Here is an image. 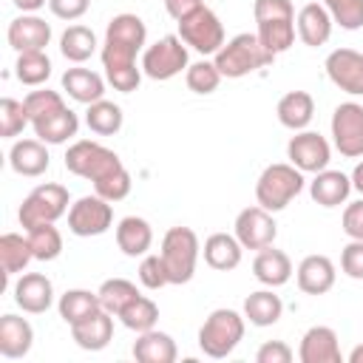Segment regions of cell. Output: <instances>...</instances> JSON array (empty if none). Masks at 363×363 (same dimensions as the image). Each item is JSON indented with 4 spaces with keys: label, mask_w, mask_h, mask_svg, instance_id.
Returning <instances> with one entry per match:
<instances>
[{
    "label": "cell",
    "mask_w": 363,
    "mask_h": 363,
    "mask_svg": "<svg viewBox=\"0 0 363 363\" xmlns=\"http://www.w3.org/2000/svg\"><path fill=\"white\" fill-rule=\"evenodd\" d=\"M147 28L142 17L136 14H116L108 28H105V43H102V68H125L136 65V54L145 48Z\"/></svg>",
    "instance_id": "1"
},
{
    "label": "cell",
    "mask_w": 363,
    "mask_h": 363,
    "mask_svg": "<svg viewBox=\"0 0 363 363\" xmlns=\"http://www.w3.org/2000/svg\"><path fill=\"white\" fill-rule=\"evenodd\" d=\"M275 60V54H269L258 34H250V31H241L235 34L233 40H227L218 51H216V68L221 71V77H230V79H238V77H247L258 68H267L269 62Z\"/></svg>",
    "instance_id": "2"
},
{
    "label": "cell",
    "mask_w": 363,
    "mask_h": 363,
    "mask_svg": "<svg viewBox=\"0 0 363 363\" xmlns=\"http://www.w3.org/2000/svg\"><path fill=\"white\" fill-rule=\"evenodd\" d=\"M303 190V173L289 164V162H278V164H269L264 167V173L258 176L255 182V201L269 210V213H278L284 207H289L292 199H298Z\"/></svg>",
    "instance_id": "3"
},
{
    "label": "cell",
    "mask_w": 363,
    "mask_h": 363,
    "mask_svg": "<svg viewBox=\"0 0 363 363\" xmlns=\"http://www.w3.org/2000/svg\"><path fill=\"white\" fill-rule=\"evenodd\" d=\"M244 320L247 318L235 309H213L199 329V349L213 360L233 354V349L244 337Z\"/></svg>",
    "instance_id": "4"
},
{
    "label": "cell",
    "mask_w": 363,
    "mask_h": 363,
    "mask_svg": "<svg viewBox=\"0 0 363 363\" xmlns=\"http://www.w3.org/2000/svg\"><path fill=\"white\" fill-rule=\"evenodd\" d=\"M201 244L199 235L190 227H170L162 238V261L167 269L170 284H187L196 275V261H199Z\"/></svg>",
    "instance_id": "5"
},
{
    "label": "cell",
    "mask_w": 363,
    "mask_h": 363,
    "mask_svg": "<svg viewBox=\"0 0 363 363\" xmlns=\"http://www.w3.org/2000/svg\"><path fill=\"white\" fill-rule=\"evenodd\" d=\"M68 190L62 184H54V182H45V184H37L20 204V224L23 230H34V227H43V224H54L60 216L68 213Z\"/></svg>",
    "instance_id": "6"
},
{
    "label": "cell",
    "mask_w": 363,
    "mask_h": 363,
    "mask_svg": "<svg viewBox=\"0 0 363 363\" xmlns=\"http://www.w3.org/2000/svg\"><path fill=\"white\" fill-rule=\"evenodd\" d=\"M119 167H122L119 156L111 147H105L99 142H91V139H79L65 150V170L79 176V179L99 182V179H105L108 173H113Z\"/></svg>",
    "instance_id": "7"
},
{
    "label": "cell",
    "mask_w": 363,
    "mask_h": 363,
    "mask_svg": "<svg viewBox=\"0 0 363 363\" xmlns=\"http://www.w3.org/2000/svg\"><path fill=\"white\" fill-rule=\"evenodd\" d=\"M187 65H190L187 62V43L179 34H167V37L156 40L142 54V71H145V77H150L156 82L173 79L176 74L187 71Z\"/></svg>",
    "instance_id": "8"
},
{
    "label": "cell",
    "mask_w": 363,
    "mask_h": 363,
    "mask_svg": "<svg viewBox=\"0 0 363 363\" xmlns=\"http://www.w3.org/2000/svg\"><path fill=\"white\" fill-rule=\"evenodd\" d=\"M179 37L187 43V48L199 54H216L224 45V26L213 9L201 6L184 20H179Z\"/></svg>",
    "instance_id": "9"
},
{
    "label": "cell",
    "mask_w": 363,
    "mask_h": 363,
    "mask_svg": "<svg viewBox=\"0 0 363 363\" xmlns=\"http://www.w3.org/2000/svg\"><path fill=\"white\" fill-rule=\"evenodd\" d=\"M113 224V207L102 196H82L68 207V230L79 238L102 235Z\"/></svg>",
    "instance_id": "10"
},
{
    "label": "cell",
    "mask_w": 363,
    "mask_h": 363,
    "mask_svg": "<svg viewBox=\"0 0 363 363\" xmlns=\"http://www.w3.org/2000/svg\"><path fill=\"white\" fill-rule=\"evenodd\" d=\"M332 142L346 159L363 156V105L340 102L332 111Z\"/></svg>",
    "instance_id": "11"
},
{
    "label": "cell",
    "mask_w": 363,
    "mask_h": 363,
    "mask_svg": "<svg viewBox=\"0 0 363 363\" xmlns=\"http://www.w3.org/2000/svg\"><path fill=\"white\" fill-rule=\"evenodd\" d=\"M286 159L301 173H320L329 167L332 147L329 142L315 130H295V136L286 145Z\"/></svg>",
    "instance_id": "12"
},
{
    "label": "cell",
    "mask_w": 363,
    "mask_h": 363,
    "mask_svg": "<svg viewBox=\"0 0 363 363\" xmlns=\"http://www.w3.org/2000/svg\"><path fill=\"white\" fill-rule=\"evenodd\" d=\"M235 238L241 241V247L244 250H264V247H269L272 241H275V235H278V224H275V218H272V213L269 210H264L261 204H255V207H244L238 216H235Z\"/></svg>",
    "instance_id": "13"
},
{
    "label": "cell",
    "mask_w": 363,
    "mask_h": 363,
    "mask_svg": "<svg viewBox=\"0 0 363 363\" xmlns=\"http://www.w3.org/2000/svg\"><path fill=\"white\" fill-rule=\"evenodd\" d=\"M326 77L332 79L335 88L352 94V96H363V54L354 48H335L326 62Z\"/></svg>",
    "instance_id": "14"
},
{
    "label": "cell",
    "mask_w": 363,
    "mask_h": 363,
    "mask_svg": "<svg viewBox=\"0 0 363 363\" xmlns=\"http://www.w3.org/2000/svg\"><path fill=\"white\" fill-rule=\"evenodd\" d=\"M14 303L28 315H43L54 303V284L43 272H26L14 284Z\"/></svg>",
    "instance_id": "15"
},
{
    "label": "cell",
    "mask_w": 363,
    "mask_h": 363,
    "mask_svg": "<svg viewBox=\"0 0 363 363\" xmlns=\"http://www.w3.org/2000/svg\"><path fill=\"white\" fill-rule=\"evenodd\" d=\"M9 45L23 54V51H45V45L51 43V26L37 17V14H20L9 23Z\"/></svg>",
    "instance_id": "16"
},
{
    "label": "cell",
    "mask_w": 363,
    "mask_h": 363,
    "mask_svg": "<svg viewBox=\"0 0 363 363\" xmlns=\"http://www.w3.org/2000/svg\"><path fill=\"white\" fill-rule=\"evenodd\" d=\"M298 360L301 363H340V343L337 332L332 326H312L303 332L301 346H298Z\"/></svg>",
    "instance_id": "17"
},
{
    "label": "cell",
    "mask_w": 363,
    "mask_h": 363,
    "mask_svg": "<svg viewBox=\"0 0 363 363\" xmlns=\"http://www.w3.org/2000/svg\"><path fill=\"white\" fill-rule=\"evenodd\" d=\"M9 164L17 176H28V179H37L48 170L51 164V156H48V147L43 139H20L11 145L9 150Z\"/></svg>",
    "instance_id": "18"
},
{
    "label": "cell",
    "mask_w": 363,
    "mask_h": 363,
    "mask_svg": "<svg viewBox=\"0 0 363 363\" xmlns=\"http://www.w3.org/2000/svg\"><path fill=\"white\" fill-rule=\"evenodd\" d=\"M295 278H298V289L306 292V295H326L332 286H335V264L332 258L326 255H306L298 269H295Z\"/></svg>",
    "instance_id": "19"
},
{
    "label": "cell",
    "mask_w": 363,
    "mask_h": 363,
    "mask_svg": "<svg viewBox=\"0 0 363 363\" xmlns=\"http://www.w3.org/2000/svg\"><path fill=\"white\" fill-rule=\"evenodd\" d=\"M71 337L85 352L105 349L111 343V337H113V315L105 312V309H96L94 315H88V318H82L79 323L71 326Z\"/></svg>",
    "instance_id": "20"
},
{
    "label": "cell",
    "mask_w": 363,
    "mask_h": 363,
    "mask_svg": "<svg viewBox=\"0 0 363 363\" xmlns=\"http://www.w3.org/2000/svg\"><path fill=\"white\" fill-rule=\"evenodd\" d=\"M295 23H298V37H301V43L309 45V48H318V45L329 43L332 26H335V20H332V14L326 11L323 3H306V6L298 11Z\"/></svg>",
    "instance_id": "21"
},
{
    "label": "cell",
    "mask_w": 363,
    "mask_h": 363,
    "mask_svg": "<svg viewBox=\"0 0 363 363\" xmlns=\"http://www.w3.org/2000/svg\"><path fill=\"white\" fill-rule=\"evenodd\" d=\"M352 193V179L340 170H320L315 173V179L309 182V196L315 204L320 207H337V204H346Z\"/></svg>",
    "instance_id": "22"
},
{
    "label": "cell",
    "mask_w": 363,
    "mask_h": 363,
    "mask_svg": "<svg viewBox=\"0 0 363 363\" xmlns=\"http://www.w3.org/2000/svg\"><path fill=\"white\" fill-rule=\"evenodd\" d=\"M252 275L264 284V286H284L292 278V261L284 250H275L272 244L258 250L252 258Z\"/></svg>",
    "instance_id": "23"
},
{
    "label": "cell",
    "mask_w": 363,
    "mask_h": 363,
    "mask_svg": "<svg viewBox=\"0 0 363 363\" xmlns=\"http://www.w3.org/2000/svg\"><path fill=\"white\" fill-rule=\"evenodd\" d=\"M34 343V329L20 315H3L0 318V354L9 360L26 357Z\"/></svg>",
    "instance_id": "24"
},
{
    "label": "cell",
    "mask_w": 363,
    "mask_h": 363,
    "mask_svg": "<svg viewBox=\"0 0 363 363\" xmlns=\"http://www.w3.org/2000/svg\"><path fill=\"white\" fill-rule=\"evenodd\" d=\"M62 91L74 102L91 105V102L105 99V79L91 68H68L62 74Z\"/></svg>",
    "instance_id": "25"
},
{
    "label": "cell",
    "mask_w": 363,
    "mask_h": 363,
    "mask_svg": "<svg viewBox=\"0 0 363 363\" xmlns=\"http://www.w3.org/2000/svg\"><path fill=\"white\" fill-rule=\"evenodd\" d=\"M133 357L139 363H173L179 357V349L167 332L147 329L139 332V337L133 340Z\"/></svg>",
    "instance_id": "26"
},
{
    "label": "cell",
    "mask_w": 363,
    "mask_h": 363,
    "mask_svg": "<svg viewBox=\"0 0 363 363\" xmlns=\"http://www.w3.org/2000/svg\"><path fill=\"white\" fill-rule=\"evenodd\" d=\"M278 122L289 130H306V125L315 116V99L309 91H289L278 99Z\"/></svg>",
    "instance_id": "27"
},
{
    "label": "cell",
    "mask_w": 363,
    "mask_h": 363,
    "mask_svg": "<svg viewBox=\"0 0 363 363\" xmlns=\"http://www.w3.org/2000/svg\"><path fill=\"white\" fill-rule=\"evenodd\" d=\"M153 244V227L139 218V216H125L119 224H116V247L128 255V258H136V255H147Z\"/></svg>",
    "instance_id": "28"
},
{
    "label": "cell",
    "mask_w": 363,
    "mask_h": 363,
    "mask_svg": "<svg viewBox=\"0 0 363 363\" xmlns=\"http://www.w3.org/2000/svg\"><path fill=\"white\" fill-rule=\"evenodd\" d=\"M204 261H207V267H213V269H218V272H230V269H235L238 264H241V252H244V247H241V241L235 238V235H230V233H213L207 241H204Z\"/></svg>",
    "instance_id": "29"
},
{
    "label": "cell",
    "mask_w": 363,
    "mask_h": 363,
    "mask_svg": "<svg viewBox=\"0 0 363 363\" xmlns=\"http://www.w3.org/2000/svg\"><path fill=\"white\" fill-rule=\"evenodd\" d=\"M284 315V301L269 289H258V292H250L247 301H244V318L252 323V326H272L278 323Z\"/></svg>",
    "instance_id": "30"
},
{
    "label": "cell",
    "mask_w": 363,
    "mask_h": 363,
    "mask_svg": "<svg viewBox=\"0 0 363 363\" xmlns=\"http://www.w3.org/2000/svg\"><path fill=\"white\" fill-rule=\"evenodd\" d=\"M31 128H34V136L43 139L45 145H62V142H68V139L77 136L79 119H77V113L71 108H62L60 113H54L48 119L31 122Z\"/></svg>",
    "instance_id": "31"
},
{
    "label": "cell",
    "mask_w": 363,
    "mask_h": 363,
    "mask_svg": "<svg viewBox=\"0 0 363 363\" xmlns=\"http://www.w3.org/2000/svg\"><path fill=\"white\" fill-rule=\"evenodd\" d=\"M31 258H34V252H31L28 235L26 238L20 233H3L0 235V264H3V275L6 278L23 272Z\"/></svg>",
    "instance_id": "32"
},
{
    "label": "cell",
    "mask_w": 363,
    "mask_h": 363,
    "mask_svg": "<svg viewBox=\"0 0 363 363\" xmlns=\"http://www.w3.org/2000/svg\"><path fill=\"white\" fill-rule=\"evenodd\" d=\"M57 309H60V318H62L68 326H74V323H79L82 318H88V315H94L96 309H102V303H99V295L91 292V289H68V292L60 295Z\"/></svg>",
    "instance_id": "33"
},
{
    "label": "cell",
    "mask_w": 363,
    "mask_h": 363,
    "mask_svg": "<svg viewBox=\"0 0 363 363\" xmlns=\"http://www.w3.org/2000/svg\"><path fill=\"white\" fill-rule=\"evenodd\" d=\"M96 295H99L102 309L111 312L113 318H119L122 309H125L128 303H133L142 292H139L136 284H130L128 278H108V281H102V286L96 289Z\"/></svg>",
    "instance_id": "34"
},
{
    "label": "cell",
    "mask_w": 363,
    "mask_h": 363,
    "mask_svg": "<svg viewBox=\"0 0 363 363\" xmlns=\"http://www.w3.org/2000/svg\"><path fill=\"white\" fill-rule=\"evenodd\" d=\"M60 51L68 62H85L96 51V34L88 26H68L60 37Z\"/></svg>",
    "instance_id": "35"
},
{
    "label": "cell",
    "mask_w": 363,
    "mask_h": 363,
    "mask_svg": "<svg viewBox=\"0 0 363 363\" xmlns=\"http://www.w3.org/2000/svg\"><path fill=\"white\" fill-rule=\"evenodd\" d=\"M122 108L116 102H108V99H99V102H91L88 111H85V125L96 133V136H113L119 133L122 128Z\"/></svg>",
    "instance_id": "36"
},
{
    "label": "cell",
    "mask_w": 363,
    "mask_h": 363,
    "mask_svg": "<svg viewBox=\"0 0 363 363\" xmlns=\"http://www.w3.org/2000/svg\"><path fill=\"white\" fill-rule=\"evenodd\" d=\"M258 40L269 54H284L295 43V20H261L258 23Z\"/></svg>",
    "instance_id": "37"
},
{
    "label": "cell",
    "mask_w": 363,
    "mask_h": 363,
    "mask_svg": "<svg viewBox=\"0 0 363 363\" xmlns=\"http://www.w3.org/2000/svg\"><path fill=\"white\" fill-rule=\"evenodd\" d=\"M14 74L23 85H43L51 77V60L45 51H23L17 54Z\"/></svg>",
    "instance_id": "38"
},
{
    "label": "cell",
    "mask_w": 363,
    "mask_h": 363,
    "mask_svg": "<svg viewBox=\"0 0 363 363\" xmlns=\"http://www.w3.org/2000/svg\"><path fill=\"white\" fill-rule=\"evenodd\" d=\"M119 320H122V326H125V329H130V332H136V335H139V332H147V329H156L159 306H156L150 298L139 295L133 303H128V306L122 309Z\"/></svg>",
    "instance_id": "39"
},
{
    "label": "cell",
    "mask_w": 363,
    "mask_h": 363,
    "mask_svg": "<svg viewBox=\"0 0 363 363\" xmlns=\"http://www.w3.org/2000/svg\"><path fill=\"white\" fill-rule=\"evenodd\" d=\"M28 241H31V252L37 261H54L62 252V235L54 224H43L28 230Z\"/></svg>",
    "instance_id": "40"
},
{
    "label": "cell",
    "mask_w": 363,
    "mask_h": 363,
    "mask_svg": "<svg viewBox=\"0 0 363 363\" xmlns=\"http://www.w3.org/2000/svg\"><path fill=\"white\" fill-rule=\"evenodd\" d=\"M26 111H28V119L31 122H40V119H48L54 113H60L62 108H68L62 102V94L60 91H48V88H40V91H31L26 94Z\"/></svg>",
    "instance_id": "41"
},
{
    "label": "cell",
    "mask_w": 363,
    "mask_h": 363,
    "mask_svg": "<svg viewBox=\"0 0 363 363\" xmlns=\"http://www.w3.org/2000/svg\"><path fill=\"white\" fill-rule=\"evenodd\" d=\"M184 82H187V88H190L193 94L207 96V94H213V91L218 88V82H221V71L216 68V62L199 60V62L187 65V71H184Z\"/></svg>",
    "instance_id": "42"
},
{
    "label": "cell",
    "mask_w": 363,
    "mask_h": 363,
    "mask_svg": "<svg viewBox=\"0 0 363 363\" xmlns=\"http://www.w3.org/2000/svg\"><path fill=\"white\" fill-rule=\"evenodd\" d=\"M28 111H26V102L20 99H11V96H3L0 99V136L3 139H14L17 133H23V128L28 125Z\"/></svg>",
    "instance_id": "43"
},
{
    "label": "cell",
    "mask_w": 363,
    "mask_h": 363,
    "mask_svg": "<svg viewBox=\"0 0 363 363\" xmlns=\"http://www.w3.org/2000/svg\"><path fill=\"white\" fill-rule=\"evenodd\" d=\"M323 6L340 28L354 31L363 26V0H323Z\"/></svg>",
    "instance_id": "44"
},
{
    "label": "cell",
    "mask_w": 363,
    "mask_h": 363,
    "mask_svg": "<svg viewBox=\"0 0 363 363\" xmlns=\"http://www.w3.org/2000/svg\"><path fill=\"white\" fill-rule=\"evenodd\" d=\"M130 187H133V182H130V173L125 170V164L119 167V170H113V173H108L105 179H99V182H94V193L96 196H102L105 201H122L128 193H130Z\"/></svg>",
    "instance_id": "45"
},
{
    "label": "cell",
    "mask_w": 363,
    "mask_h": 363,
    "mask_svg": "<svg viewBox=\"0 0 363 363\" xmlns=\"http://www.w3.org/2000/svg\"><path fill=\"white\" fill-rule=\"evenodd\" d=\"M139 281L147 289H162V286L170 284L162 255H142V261H139Z\"/></svg>",
    "instance_id": "46"
},
{
    "label": "cell",
    "mask_w": 363,
    "mask_h": 363,
    "mask_svg": "<svg viewBox=\"0 0 363 363\" xmlns=\"http://www.w3.org/2000/svg\"><path fill=\"white\" fill-rule=\"evenodd\" d=\"M252 17H255V23H261V20H295V9H292V0H255Z\"/></svg>",
    "instance_id": "47"
},
{
    "label": "cell",
    "mask_w": 363,
    "mask_h": 363,
    "mask_svg": "<svg viewBox=\"0 0 363 363\" xmlns=\"http://www.w3.org/2000/svg\"><path fill=\"white\" fill-rule=\"evenodd\" d=\"M340 269H343L349 278L363 281V241L352 238V241L343 247V252H340Z\"/></svg>",
    "instance_id": "48"
},
{
    "label": "cell",
    "mask_w": 363,
    "mask_h": 363,
    "mask_svg": "<svg viewBox=\"0 0 363 363\" xmlns=\"http://www.w3.org/2000/svg\"><path fill=\"white\" fill-rule=\"evenodd\" d=\"M105 77H108V82L113 85V91H122V94L136 91V88H139V82H142V71H139L136 65L108 68V71H105Z\"/></svg>",
    "instance_id": "49"
},
{
    "label": "cell",
    "mask_w": 363,
    "mask_h": 363,
    "mask_svg": "<svg viewBox=\"0 0 363 363\" xmlns=\"http://www.w3.org/2000/svg\"><path fill=\"white\" fill-rule=\"evenodd\" d=\"M340 224H343V233H346L349 238H357V241H363V199H360V201H352V204H346Z\"/></svg>",
    "instance_id": "50"
},
{
    "label": "cell",
    "mask_w": 363,
    "mask_h": 363,
    "mask_svg": "<svg viewBox=\"0 0 363 363\" xmlns=\"http://www.w3.org/2000/svg\"><path fill=\"white\" fill-rule=\"evenodd\" d=\"M295 354L292 349L284 343V340H267L258 352H255V360L258 363H289Z\"/></svg>",
    "instance_id": "51"
},
{
    "label": "cell",
    "mask_w": 363,
    "mask_h": 363,
    "mask_svg": "<svg viewBox=\"0 0 363 363\" xmlns=\"http://www.w3.org/2000/svg\"><path fill=\"white\" fill-rule=\"evenodd\" d=\"M48 9L60 20H79L91 9V0H48Z\"/></svg>",
    "instance_id": "52"
},
{
    "label": "cell",
    "mask_w": 363,
    "mask_h": 363,
    "mask_svg": "<svg viewBox=\"0 0 363 363\" xmlns=\"http://www.w3.org/2000/svg\"><path fill=\"white\" fill-rule=\"evenodd\" d=\"M204 3L201 0H164V9H167V14L179 23V20H184L187 14H193L196 9H201Z\"/></svg>",
    "instance_id": "53"
},
{
    "label": "cell",
    "mask_w": 363,
    "mask_h": 363,
    "mask_svg": "<svg viewBox=\"0 0 363 363\" xmlns=\"http://www.w3.org/2000/svg\"><path fill=\"white\" fill-rule=\"evenodd\" d=\"M11 3L26 14V11H37V9H43L48 0H11Z\"/></svg>",
    "instance_id": "54"
},
{
    "label": "cell",
    "mask_w": 363,
    "mask_h": 363,
    "mask_svg": "<svg viewBox=\"0 0 363 363\" xmlns=\"http://www.w3.org/2000/svg\"><path fill=\"white\" fill-rule=\"evenodd\" d=\"M349 179H352V187L363 196V162H357V164H354V170H352V176H349Z\"/></svg>",
    "instance_id": "55"
},
{
    "label": "cell",
    "mask_w": 363,
    "mask_h": 363,
    "mask_svg": "<svg viewBox=\"0 0 363 363\" xmlns=\"http://www.w3.org/2000/svg\"><path fill=\"white\" fill-rule=\"evenodd\" d=\"M349 363H363V343L349 352Z\"/></svg>",
    "instance_id": "56"
}]
</instances>
